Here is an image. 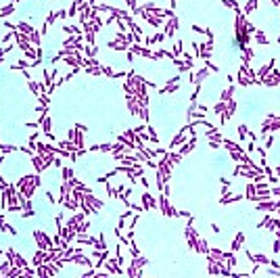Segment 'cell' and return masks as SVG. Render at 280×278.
Here are the masks:
<instances>
[{
	"label": "cell",
	"instance_id": "cell-1",
	"mask_svg": "<svg viewBox=\"0 0 280 278\" xmlns=\"http://www.w3.org/2000/svg\"><path fill=\"white\" fill-rule=\"evenodd\" d=\"M276 172H278V174H280V167H276Z\"/></svg>",
	"mask_w": 280,
	"mask_h": 278
}]
</instances>
